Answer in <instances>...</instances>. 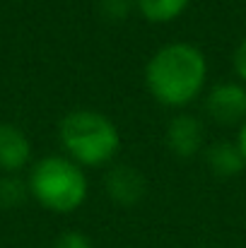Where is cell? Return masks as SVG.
I'll return each mask as SVG.
<instances>
[{
  "mask_svg": "<svg viewBox=\"0 0 246 248\" xmlns=\"http://www.w3.org/2000/svg\"><path fill=\"white\" fill-rule=\"evenodd\" d=\"M191 0H135V12L148 24H169L176 22L186 10Z\"/></svg>",
  "mask_w": 246,
  "mask_h": 248,
  "instance_id": "9",
  "label": "cell"
},
{
  "mask_svg": "<svg viewBox=\"0 0 246 248\" xmlns=\"http://www.w3.org/2000/svg\"><path fill=\"white\" fill-rule=\"evenodd\" d=\"M232 70H234V78L242 84H246V36L237 44L232 53Z\"/></svg>",
  "mask_w": 246,
  "mask_h": 248,
  "instance_id": "13",
  "label": "cell"
},
{
  "mask_svg": "<svg viewBox=\"0 0 246 248\" xmlns=\"http://www.w3.org/2000/svg\"><path fill=\"white\" fill-rule=\"evenodd\" d=\"M104 193L118 207H135L148 195V178L138 166L111 164L104 173Z\"/></svg>",
  "mask_w": 246,
  "mask_h": 248,
  "instance_id": "6",
  "label": "cell"
},
{
  "mask_svg": "<svg viewBox=\"0 0 246 248\" xmlns=\"http://www.w3.org/2000/svg\"><path fill=\"white\" fill-rule=\"evenodd\" d=\"M164 145L176 159H193L205 147V125L198 116L179 111L164 128Z\"/></svg>",
  "mask_w": 246,
  "mask_h": 248,
  "instance_id": "5",
  "label": "cell"
},
{
  "mask_svg": "<svg viewBox=\"0 0 246 248\" xmlns=\"http://www.w3.org/2000/svg\"><path fill=\"white\" fill-rule=\"evenodd\" d=\"M135 10V0H99V15L104 22L121 24L128 19V15Z\"/></svg>",
  "mask_w": 246,
  "mask_h": 248,
  "instance_id": "11",
  "label": "cell"
},
{
  "mask_svg": "<svg viewBox=\"0 0 246 248\" xmlns=\"http://www.w3.org/2000/svg\"><path fill=\"white\" fill-rule=\"evenodd\" d=\"M203 108L217 125H242L246 121V84L239 80H225L205 92Z\"/></svg>",
  "mask_w": 246,
  "mask_h": 248,
  "instance_id": "4",
  "label": "cell"
},
{
  "mask_svg": "<svg viewBox=\"0 0 246 248\" xmlns=\"http://www.w3.org/2000/svg\"><path fill=\"white\" fill-rule=\"evenodd\" d=\"M27 198H29V186H27L24 178H19L17 173H2L0 176V207L2 210L19 207Z\"/></svg>",
  "mask_w": 246,
  "mask_h": 248,
  "instance_id": "10",
  "label": "cell"
},
{
  "mask_svg": "<svg viewBox=\"0 0 246 248\" xmlns=\"http://www.w3.org/2000/svg\"><path fill=\"white\" fill-rule=\"evenodd\" d=\"M208 58L188 41H169L145 63V89L164 108L181 111L191 106L208 84Z\"/></svg>",
  "mask_w": 246,
  "mask_h": 248,
  "instance_id": "1",
  "label": "cell"
},
{
  "mask_svg": "<svg viewBox=\"0 0 246 248\" xmlns=\"http://www.w3.org/2000/svg\"><path fill=\"white\" fill-rule=\"evenodd\" d=\"M58 140L63 155L84 169L109 166L121 152V130L101 111L75 108L58 123Z\"/></svg>",
  "mask_w": 246,
  "mask_h": 248,
  "instance_id": "2",
  "label": "cell"
},
{
  "mask_svg": "<svg viewBox=\"0 0 246 248\" xmlns=\"http://www.w3.org/2000/svg\"><path fill=\"white\" fill-rule=\"evenodd\" d=\"M32 162V142L27 133L12 123H0V171L19 173Z\"/></svg>",
  "mask_w": 246,
  "mask_h": 248,
  "instance_id": "7",
  "label": "cell"
},
{
  "mask_svg": "<svg viewBox=\"0 0 246 248\" xmlns=\"http://www.w3.org/2000/svg\"><path fill=\"white\" fill-rule=\"evenodd\" d=\"M27 186L29 198L56 215H70L80 210L89 195L84 169L66 155H46L36 159L29 169Z\"/></svg>",
  "mask_w": 246,
  "mask_h": 248,
  "instance_id": "3",
  "label": "cell"
},
{
  "mask_svg": "<svg viewBox=\"0 0 246 248\" xmlns=\"http://www.w3.org/2000/svg\"><path fill=\"white\" fill-rule=\"evenodd\" d=\"M205 164L217 178H234L246 169V162L242 157L237 140L234 142H227V140L213 142L205 150Z\"/></svg>",
  "mask_w": 246,
  "mask_h": 248,
  "instance_id": "8",
  "label": "cell"
},
{
  "mask_svg": "<svg viewBox=\"0 0 246 248\" xmlns=\"http://www.w3.org/2000/svg\"><path fill=\"white\" fill-rule=\"evenodd\" d=\"M237 145H239L242 157H244V162H246V121L239 125V133H237Z\"/></svg>",
  "mask_w": 246,
  "mask_h": 248,
  "instance_id": "14",
  "label": "cell"
},
{
  "mask_svg": "<svg viewBox=\"0 0 246 248\" xmlns=\"http://www.w3.org/2000/svg\"><path fill=\"white\" fill-rule=\"evenodd\" d=\"M51 248H94V246H92V239L87 234H82L78 229H68L53 241Z\"/></svg>",
  "mask_w": 246,
  "mask_h": 248,
  "instance_id": "12",
  "label": "cell"
}]
</instances>
